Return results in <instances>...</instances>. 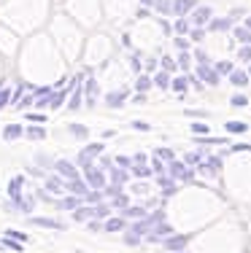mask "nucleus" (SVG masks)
I'll return each instance as SVG.
<instances>
[{
    "label": "nucleus",
    "instance_id": "1",
    "mask_svg": "<svg viewBox=\"0 0 251 253\" xmlns=\"http://www.w3.org/2000/svg\"><path fill=\"white\" fill-rule=\"evenodd\" d=\"M84 172H87V183L92 186V189H98V191H100V189H105V175L98 170V167L89 165V167H84Z\"/></svg>",
    "mask_w": 251,
    "mask_h": 253
},
{
    "label": "nucleus",
    "instance_id": "2",
    "mask_svg": "<svg viewBox=\"0 0 251 253\" xmlns=\"http://www.w3.org/2000/svg\"><path fill=\"white\" fill-rule=\"evenodd\" d=\"M197 78H202V84H211V86H216L219 84V70L216 68H208L205 62L197 68Z\"/></svg>",
    "mask_w": 251,
    "mask_h": 253
},
{
    "label": "nucleus",
    "instance_id": "3",
    "mask_svg": "<svg viewBox=\"0 0 251 253\" xmlns=\"http://www.w3.org/2000/svg\"><path fill=\"white\" fill-rule=\"evenodd\" d=\"M162 218V213H154V215H149V218H143V221H138V224L133 226V232H138V234H143V232H149L157 221Z\"/></svg>",
    "mask_w": 251,
    "mask_h": 253
},
{
    "label": "nucleus",
    "instance_id": "4",
    "mask_svg": "<svg viewBox=\"0 0 251 253\" xmlns=\"http://www.w3.org/2000/svg\"><path fill=\"white\" fill-rule=\"evenodd\" d=\"M170 175L184 178V180H192V172L184 167V162H176V159H170Z\"/></svg>",
    "mask_w": 251,
    "mask_h": 253
},
{
    "label": "nucleus",
    "instance_id": "5",
    "mask_svg": "<svg viewBox=\"0 0 251 253\" xmlns=\"http://www.w3.org/2000/svg\"><path fill=\"white\" fill-rule=\"evenodd\" d=\"M187 243H189V234H178V237H167L165 240V248L167 251H178V248H184Z\"/></svg>",
    "mask_w": 251,
    "mask_h": 253
},
{
    "label": "nucleus",
    "instance_id": "6",
    "mask_svg": "<svg viewBox=\"0 0 251 253\" xmlns=\"http://www.w3.org/2000/svg\"><path fill=\"white\" fill-rule=\"evenodd\" d=\"M68 191H73V194H79V197H87V194H89L87 183H84L81 178H70V183H68Z\"/></svg>",
    "mask_w": 251,
    "mask_h": 253
},
{
    "label": "nucleus",
    "instance_id": "7",
    "mask_svg": "<svg viewBox=\"0 0 251 253\" xmlns=\"http://www.w3.org/2000/svg\"><path fill=\"white\" fill-rule=\"evenodd\" d=\"M57 172L65 175V178H79V170H76L70 162H57Z\"/></svg>",
    "mask_w": 251,
    "mask_h": 253
},
{
    "label": "nucleus",
    "instance_id": "8",
    "mask_svg": "<svg viewBox=\"0 0 251 253\" xmlns=\"http://www.w3.org/2000/svg\"><path fill=\"white\" fill-rule=\"evenodd\" d=\"M249 81H251V76L243 73V70H232L230 73V84H235V86H246Z\"/></svg>",
    "mask_w": 251,
    "mask_h": 253
},
{
    "label": "nucleus",
    "instance_id": "9",
    "mask_svg": "<svg viewBox=\"0 0 251 253\" xmlns=\"http://www.w3.org/2000/svg\"><path fill=\"white\" fill-rule=\"evenodd\" d=\"M122 229H124V215L122 218H108L103 224V232H122Z\"/></svg>",
    "mask_w": 251,
    "mask_h": 253
},
{
    "label": "nucleus",
    "instance_id": "10",
    "mask_svg": "<svg viewBox=\"0 0 251 253\" xmlns=\"http://www.w3.org/2000/svg\"><path fill=\"white\" fill-rule=\"evenodd\" d=\"M22 132H25V129H22L19 124H8V126L3 129V137H5V140H16V137H19Z\"/></svg>",
    "mask_w": 251,
    "mask_h": 253
},
{
    "label": "nucleus",
    "instance_id": "11",
    "mask_svg": "<svg viewBox=\"0 0 251 253\" xmlns=\"http://www.w3.org/2000/svg\"><path fill=\"white\" fill-rule=\"evenodd\" d=\"M159 186H162V194L165 197H170V194H176V189H178V186L176 183H173V178H159Z\"/></svg>",
    "mask_w": 251,
    "mask_h": 253
},
{
    "label": "nucleus",
    "instance_id": "12",
    "mask_svg": "<svg viewBox=\"0 0 251 253\" xmlns=\"http://www.w3.org/2000/svg\"><path fill=\"white\" fill-rule=\"evenodd\" d=\"M189 8H195V0H176V3H173V11H176V14H187Z\"/></svg>",
    "mask_w": 251,
    "mask_h": 253
},
{
    "label": "nucleus",
    "instance_id": "13",
    "mask_svg": "<svg viewBox=\"0 0 251 253\" xmlns=\"http://www.w3.org/2000/svg\"><path fill=\"white\" fill-rule=\"evenodd\" d=\"M224 129H227V132H232V135H241V132H246V129H249V124H246V122H227Z\"/></svg>",
    "mask_w": 251,
    "mask_h": 253
},
{
    "label": "nucleus",
    "instance_id": "14",
    "mask_svg": "<svg viewBox=\"0 0 251 253\" xmlns=\"http://www.w3.org/2000/svg\"><path fill=\"white\" fill-rule=\"evenodd\" d=\"M46 189L51 191V194H62V189H65V183L59 178H49L46 180Z\"/></svg>",
    "mask_w": 251,
    "mask_h": 253
},
{
    "label": "nucleus",
    "instance_id": "15",
    "mask_svg": "<svg viewBox=\"0 0 251 253\" xmlns=\"http://www.w3.org/2000/svg\"><path fill=\"white\" fill-rule=\"evenodd\" d=\"M25 135L30 137V140H44V137H46V129H44V126H30Z\"/></svg>",
    "mask_w": 251,
    "mask_h": 253
},
{
    "label": "nucleus",
    "instance_id": "16",
    "mask_svg": "<svg viewBox=\"0 0 251 253\" xmlns=\"http://www.w3.org/2000/svg\"><path fill=\"white\" fill-rule=\"evenodd\" d=\"M35 226H46V229H62L59 221H51V218H33Z\"/></svg>",
    "mask_w": 251,
    "mask_h": 253
},
{
    "label": "nucleus",
    "instance_id": "17",
    "mask_svg": "<svg viewBox=\"0 0 251 253\" xmlns=\"http://www.w3.org/2000/svg\"><path fill=\"white\" fill-rule=\"evenodd\" d=\"M154 84H157L159 89H167V86H170V76H167V70H162V73L154 76Z\"/></svg>",
    "mask_w": 251,
    "mask_h": 253
},
{
    "label": "nucleus",
    "instance_id": "18",
    "mask_svg": "<svg viewBox=\"0 0 251 253\" xmlns=\"http://www.w3.org/2000/svg\"><path fill=\"white\" fill-rule=\"evenodd\" d=\"M211 19V8H197L195 11V25H202V22Z\"/></svg>",
    "mask_w": 251,
    "mask_h": 253
},
{
    "label": "nucleus",
    "instance_id": "19",
    "mask_svg": "<svg viewBox=\"0 0 251 253\" xmlns=\"http://www.w3.org/2000/svg\"><path fill=\"white\" fill-rule=\"evenodd\" d=\"M151 84H154V78H149V76H141L138 81H135V89H138V92H146V89H151Z\"/></svg>",
    "mask_w": 251,
    "mask_h": 253
},
{
    "label": "nucleus",
    "instance_id": "20",
    "mask_svg": "<svg viewBox=\"0 0 251 253\" xmlns=\"http://www.w3.org/2000/svg\"><path fill=\"white\" fill-rule=\"evenodd\" d=\"M105 102H108V108H119V105L124 102V92H113V94H108V100H105Z\"/></svg>",
    "mask_w": 251,
    "mask_h": 253
},
{
    "label": "nucleus",
    "instance_id": "21",
    "mask_svg": "<svg viewBox=\"0 0 251 253\" xmlns=\"http://www.w3.org/2000/svg\"><path fill=\"white\" fill-rule=\"evenodd\" d=\"M235 38L241 41V43H251V30L249 27H238L235 30Z\"/></svg>",
    "mask_w": 251,
    "mask_h": 253
},
{
    "label": "nucleus",
    "instance_id": "22",
    "mask_svg": "<svg viewBox=\"0 0 251 253\" xmlns=\"http://www.w3.org/2000/svg\"><path fill=\"white\" fill-rule=\"evenodd\" d=\"M81 200H84V197L76 194V197H65V200L59 202V205H62V208H68V210H73V208H79V202H81Z\"/></svg>",
    "mask_w": 251,
    "mask_h": 253
},
{
    "label": "nucleus",
    "instance_id": "23",
    "mask_svg": "<svg viewBox=\"0 0 251 253\" xmlns=\"http://www.w3.org/2000/svg\"><path fill=\"white\" fill-rule=\"evenodd\" d=\"M111 178H113V183H124V180H127V167H122V170H113Z\"/></svg>",
    "mask_w": 251,
    "mask_h": 253
},
{
    "label": "nucleus",
    "instance_id": "24",
    "mask_svg": "<svg viewBox=\"0 0 251 253\" xmlns=\"http://www.w3.org/2000/svg\"><path fill=\"white\" fill-rule=\"evenodd\" d=\"M133 172H135L138 178H149V175H151V167H146V165H135V167H133Z\"/></svg>",
    "mask_w": 251,
    "mask_h": 253
},
{
    "label": "nucleus",
    "instance_id": "25",
    "mask_svg": "<svg viewBox=\"0 0 251 253\" xmlns=\"http://www.w3.org/2000/svg\"><path fill=\"white\" fill-rule=\"evenodd\" d=\"M3 245H5L8 251H22V243H19V240L14 243V237H5V240H3Z\"/></svg>",
    "mask_w": 251,
    "mask_h": 253
},
{
    "label": "nucleus",
    "instance_id": "26",
    "mask_svg": "<svg viewBox=\"0 0 251 253\" xmlns=\"http://www.w3.org/2000/svg\"><path fill=\"white\" fill-rule=\"evenodd\" d=\"M89 215H92V210H87V208H79V210L73 213V218H76V221H87Z\"/></svg>",
    "mask_w": 251,
    "mask_h": 253
},
{
    "label": "nucleus",
    "instance_id": "27",
    "mask_svg": "<svg viewBox=\"0 0 251 253\" xmlns=\"http://www.w3.org/2000/svg\"><path fill=\"white\" fill-rule=\"evenodd\" d=\"M113 208H130V200H127V197H124V194H116V200H113Z\"/></svg>",
    "mask_w": 251,
    "mask_h": 253
},
{
    "label": "nucleus",
    "instance_id": "28",
    "mask_svg": "<svg viewBox=\"0 0 251 253\" xmlns=\"http://www.w3.org/2000/svg\"><path fill=\"white\" fill-rule=\"evenodd\" d=\"M92 215H98V218H108V208H105V205H98V208H92Z\"/></svg>",
    "mask_w": 251,
    "mask_h": 253
},
{
    "label": "nucleus",
    "instance_id": "29",
    "mask_svg": "<svg viewBox=\"0 0 251 253\" xmlns=\"http://www.w3.org/2000/svg\"><path fill=\"white\" fill-rule=\"evenodd\" d=\"M192 132H195V135H205V132H208V124H205V122H195V124H192Z\"/></svg>",
    "mask_w": 251,
    "mask_h": 253
},
{
    "label": "nucleus",
    "instance_id": "30",
    "mask_svg": "<svg viewBox=\"0 0 251 253\" xmlns=\"http://www.w3.org/2000/svg\"><path fill=\"white\" fill-rule=\"evenodd\" d=\"M70 132L76 137H87V126H81V124H70Z\"/></svg>",
    "mask_w": 251,
    "mask_h": 253
},
{
    "label": "nucleus",
    "instance_id": "31",
    "mask_svg": "<svg viewBox=\"0 0 251 253\" xmlns=\"http://www.w3.org/2000/svg\"><path fill=\"white\" fill-rule=\"evenodd\" d=\"M238 57H241L243 62H251V43H246V46H243V49H241V54H238Z\"/></svg>",
    "mask_w": 251,
    "mask_h": 253
},
{
    "label": "nucleus",
    "instance_id": "32",
    "mask_svg": "<svg viewBox=\"0 0 251 253\" xmlns=\"http://www.w3.org/2000/svg\"><path fill=\"white\" fill-rule=\"evenodd\" d=\"M173 89H176V92H187V78H176V81H173Z\"/></svg>",
    "mask_w": 251,
    "mask_h": 253
},
{
    "label": "nucleus",
    "instance_id": "33",
    "mask_svg": "<svg viewBox=\"0 0 251 253\" xmlns=\"http://www.w3.org/2000/svg\"><path fill=\"white\" fill-rule=\"evenodd\" d=\"M81 105V86L79 89H76V92H73V100H70V108H73V111H76V108H79Z\"/></svg>",
    "mask_w": 251,
    "mask_h": 253
},
{
    "label": "nucleus",
    "instance_id": "34",
    "mask_svg": "<svg viewBox=\"0 0 251 253\" xmlns=\"http://www.w3.org/2000/svg\"><path fill=\"white\" fill-rule=\"evenodd\" d=\"M122 215H143V208H133V205H130V208L122 210Z\"/></svg>",
    "mask_w": 251,
    "mask_h": 253
},
{
    "label": "nucleus",
    "instance_id": "35",
    "mask_svg": "<svg viewBox=\"0 0 251 253\" xmlns=\"http://www.w3.org/2000/svg\"><path fill=\"white\" fill-rule=\"evenodd\" d=\"M178 68H184V70H189V54L184 51L181 57H178Z\"/></svg>",
    "mask_w": 251,
    "mask_h": 253
},
{
    "label": "nucleus",
    "instance_id": "36",
    "mask_svg": "<svg viewBox=\"0 0 251 253\" xmlns=\"http://www.w3.org/2000/svg\"><path fill=\"white\" fill-rule=\"evenodd\" d=\"M116 165L119 167H133V159H130V156H116Z\"/></svg>",
    "mask_w": 251,
    "mask_h": 253
},
{
    "label": "nucleus",
    "instance_id": "37",
    "mask_svg": "<svg viewBox=\"0 0 251 253\" xmlns=\"http://www.w3.org/2000/svg\"><path fill=\"white\" fill-rule=\"evenodd\" d=\"M124 240H127L130 245H138V243H141V234H138V232H130V234H127V237H124Z\"/></svg>",
    "mask_w": 251,
    "mask_h": 253
},
{
    "label": "nucleus",
    "instance_id": "38",
    "mask_svg": "<svg viewBox=\"0 0 251 253\" xmlns=\"http://www.w3.org/2000/svg\"><path fill=\"white\" fill-rule=\"evenodd\" d=\"M246 97H243V94H235V97H232V105H235V108H243V105H246Z\"/></svg>",
    "mask_w": 251,
    "mask_h": 253
},
{
    "label": "nucleus",
    "instance_id": "39",
    "mask_svg": "<svg viewBox=\"0 0 251 253\" xmlns=\"http://www.w3.org/2000/svg\"><path fill=\"white\" fill-rule=\"evenodd\" d=\"M157 156H159V159H167V162H170V159H173V151H170V148H159Z\"/></svg>",
    "mask_w": 251,
    "mask_h": 253
},
{
    "label": "nucleus",
    "instance_id": "40",
    "mask_svg": "<svg viewBox=\"0 0 251 253\" xmlns=\"http://www.w3.org/2000/svg\"><path fill=\"white\" fill-rule=\"evenodd\" d=\"M162 70L173 73V70H176V62H173V59H162Z\"/></svg>",
    "mask_w": 251,
    "mask_h": 253
},
{
    "label": "nucleus",
    "instance_id": "41",
    "mask_svg": "<svg viewBox=\"0 0 251 253\" xmlns=\"http://www.w3.org/2000/svg\"><path fill=\"white\" fill-rule=\"evenodd\" d=\"M216 70H219V73H232V65L230 62H219Z\"/></svg>",
    "mask_w": 251,
    "mask_h": 253
},
{
    "label": "nucleus",
    "instance_id": "42",
    "mask_svg": "<svg viewBox=\"0 0 251 253\" xmlns=\"http://www.w3.org/2000/svg\"><path fill=\"white\" fill-rule=\"evenodd\" d=\"M27 119H30V122H35V124H41V122H46V119H44V116H41V113H30V116H27Z\"/></svg>",
    "mask_w": 251,
    "mask_h": 253
},
{
    "label": "nucleus",
    "instance_id": "43",
    "mask_svg": "<svg viewBox=\"0 0 251 253\" xmlns=\"http://www.w3.org/2000/svg\"><path fill=\"white\" fill-rule=\"evenodd\" d=\"M227 25H230V22H222V19H216V22L211 25V30H224Z\"/></svg>",
    "mask_w": 251,
    "mask_h": 253
},
{
    "label": "nucleus",
    "instance_id": "44",
    "mask_svg": "<svg viewBox=\"0 0 251 253\" xmlns=\"http://www.w3.org/2000/svg\"><path fill=\"white\" fill-rule=\"evenodd\" d=\"M133 126H135V129H143V132L149 129V124H146V122H133Z\"/></svg>",
    "mask_w": 251,
    "mask_h": 253
},
{
    "label": "nucleus",
    "instance_id": "45",
    "mask_svg": "<svg viewBox=\"0 0 251 253\" xmlns=\"http://www.w3.org/2000/svg\"><path fill=\"white\" fill-rule=\"evenodd\" d=\"M89 229H92V232H100V229H103V224H98V221H89Z\"/></svg>",
    "mask_w": 251,
    "mask_h": 253
},
{
    "label": "nucleus",
    "instance_id": "46",
    "mask_svg": "<svg viewBox=\"0 0 251 253\" xmlns=\"http://www.w3.org/2000/svg\"><path fill=\"white\" fill-rule=\"evenodd\" d=\"M5 102H8V92H0V108H3Z\"/></svg>",
    "mask_w": 251,
    "mask_h": 253
},
{
    "label": "nucleus",
    "instance_id": "47",
    "mask_svg": "<svg viewBox=\"0 0 251 253\" xmlns=\"http://www.w3.org/2000/svg\"><path fill=\"white\" fill-rule=\"evenodd\" d=\"M176 30H178V33H187V22L181 19V22H178V25H176Z\"/></svg>",
    "mask_w": 251,
    "mask_h": 253
},
{
    "label": "nucleus",
    "instance_id": "48",
    "mask_svg": "<svg viewBox=\"0 0 251 253\" xmlns=\"http://www.w3.org/2000/svg\"><path fill=\"white\" fill-rule=\"evenodd\" d=\"M246 27H249V30H251V16H249V19H246Z\"/></svg>",
    "mask_w": 251,
    "mask_h": 253
},
{
    "label": "nucleus",
    "instance_id": "49",
    "mask_svg": "<svg viewBox=\"0 0 251 253\" xmlns=\"http://www.w3.org/2000/svg\"><path fill=\"white\" fill-rule=\"evenodd\" d=\"M249 76H251V68H249Z\"/></svg>",
    "mask_w": 251,
    "mask_h": 253
}]
</instances>
